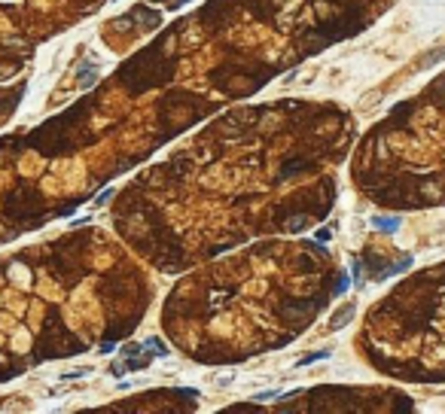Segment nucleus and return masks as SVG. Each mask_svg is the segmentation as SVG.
Listing matches in <instances>:
<instances>
[{
	"instance_id": "nucleus-1",
	"label": "nucleus",
	"mask_w": 445,
	"mask_h": 414,
	"mask_svg": "<svg viewBox=\"0 0 445 414\" xmlns=\"http://www.w3.org/2000/svg\"><path fill=\"white\" fill-rule=\"evenodd\" d=\"M348 317H354V305H345L342 311H336V317H332L329 329H332V332H336V329H342V326L348 323Z\"/></svg>"
},
{
	"instance_id": "nucleus-2",
	"label": "nucleus",
	"mask_w": 445,
	"mask_h": 414,
	"mask_svg": "<svg viewBox=\"0 0 445 414\" xmlns=\"http://www.w3.org/2000/svg\"><path fill=\"white\" fill-rule=\"evenodd\" d=\"M375 225H378L381 232H387V235H390V232H396L399 219H393V216H378V219H375Z\"/></svg>"
},
{
	"instance_id": "nucleus-3",
	"label": "nucleus",
	"mask_w": 445,
	"mask_h": 414,
	"mask_svg": "<svg viewBox=\"0 0 445 414\" xmlns=\"http://www.w3.org/2000/svg\"><path fill=\"white\" fill-rule=\"evenodd\" d=\"M146 353H156V356H168V347H162V341H156V338H150V341H146Z\"/></svg>"
},
{
	"instance_id": "nucleus-4",
	"label": "nucleus",
	"mask_w": 445,
	"mask_h": 414,
	"mask_svg": "<svg viewBox=\"0 0 445 414\" xmlns=\"http://www.w3.org/2000/svg\"><path fill=\"white\" fill-rule=\"evenodd\" d=\"M329 356V350H317V353H308L305 359H302V365H311V362H317V359H326Z\"/></svg>"
},
{
	"instance_id": "nucleus-5",
	"label": "nucleus",
	"mask_w": 445,
	"mask_h": 414,
	"mask_svg": "<svg viewBox=\"0 0 445 414\" xmlns=\"http://www.w3.org/2000/svg\"><path fill=\"white\" fill-rule=\"evenodd\" d=\"M180 4H186V0H180Z\"/></svg>"
}]
</instances>
